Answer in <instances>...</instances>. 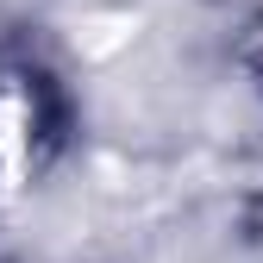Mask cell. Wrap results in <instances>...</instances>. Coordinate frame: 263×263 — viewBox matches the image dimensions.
Segmentation results:
<instances>
[{"label":"cell","instance_id":"cell-1","mask_svg":"<svg viewBox=\"0 0 263 263\" xmlns=\"http://www.w3.org/2000/svg\"><path fill=\"white\" fill-rule=\"evenodd\" d=\"M144 31V13L125 7V0H101V7H82L69 13V25H63V44H69L76 63H88V69H107V63H119L132 44H138Z\"/></svg>","mask_w":263,"mask_h":263},{"label":"cell","instance_id":"cell-2","mask_svg":"<svg viewBox=\"0 0 263 263\" xmlns=\"http://www.w3.org/2000/svg\"><path fill=\"white\" fill-rule=\"evenodd\" d=\"M38 125H44V107H38V88L19 69H0V182L19 188L31 157H38Z\"/></svg>","mask_w":263,"mask_h":263},{"label":"cell","instance_id":"cell-3","mask_svg":"<svg viewBox=\"0 0 263 263\" xmlns=\"http://www.w3.org/2000/svg\"><path fill=\"white\" fill-rule=\"evenodd\" d=\"M257 57H263V25H257Z\"/></svg>","mask_w":263,"mask_h":263}]
</instances>
